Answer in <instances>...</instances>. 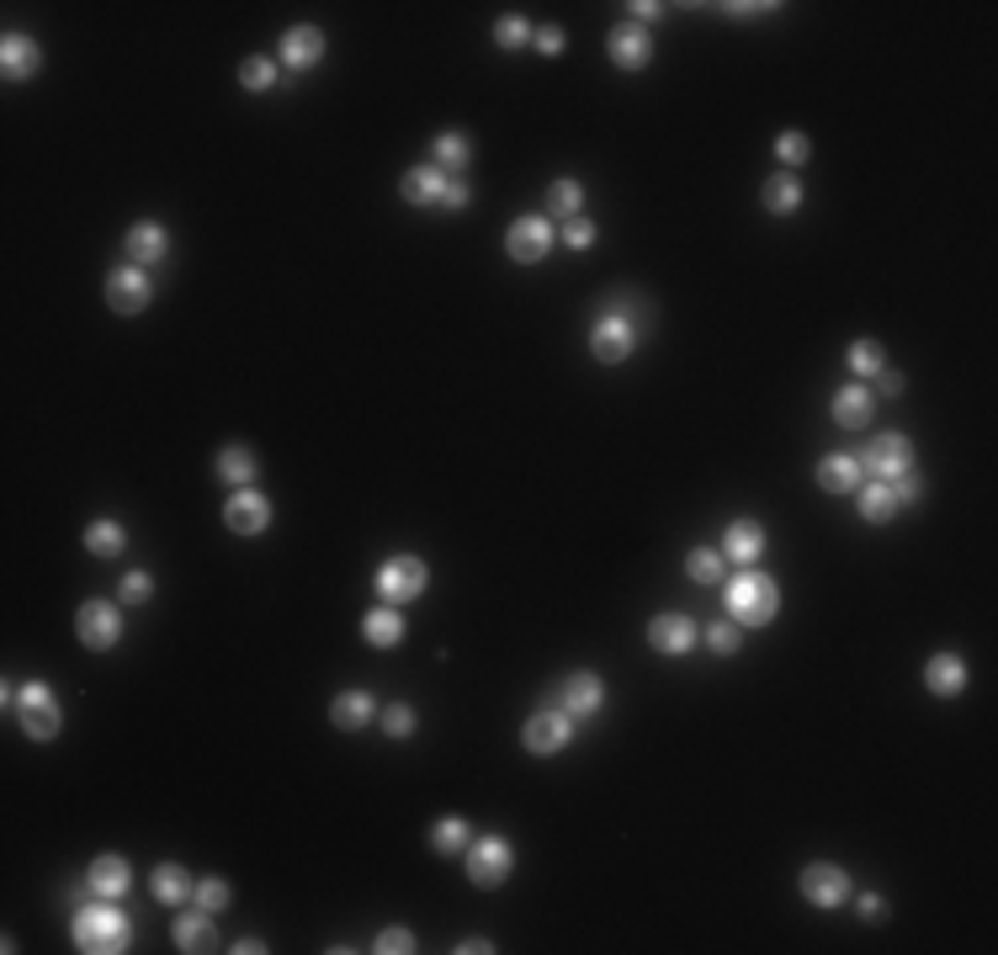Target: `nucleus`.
Listing matches in <instances>:
<instances>
[{
  "label": "nucleus",
  "mask_w": 998,
  "mask_h": 955,
  "mask_svg": "<svg viewBox=\"0 0 998 955\" xmlns=\"http://www.w3.org/2000/svg\"><path fill=\"white\" fill-rule=\"evenodd\" d=\"M128 940H133V923L112 908V897L85 903L81 914H75V945L85 955H118V951H128Z\"/></svg>",
  "instance_id": "1"
},
{
  "label": "nucleus",
  "mask_w": 998,
  "mask_h": 955,
  "mask_svg": "<svg viewBox=\"0 0 998 955\" xmlns=\"http://www.w3.org/2000/svg\"><path fill=\"white\" fill-rule=\"evenodd\" d=\"M775 611H781V590H775L770 573L744 568V573L728 584V616H733L738 627H770Z\"/></svg>",
  "instance_id": "2"
},
{
  "label": "nucleus",
  "mask_w": 998,
  "mask_h": 955,
  "mask_svg": "<svg viewBox=\"0 0 998 955\" xmlns=\"http://www.w3.org/2000/svg\"><path fill=\"white\" fill-rule=\"evenodd\" d=\"M855 462H861V473L871 478V483H898V478L918 473L914 468V446H909V436H898V431L871 436V446H866Z\"/></svg>",
  "instance_id": "3"
},
{
  "label": "nucleus",
  "mask_w": 998,
  "mask_h": 955,
  "mask_svg": "<svg viewBox=\"0 0 998 955\" xmlns=\"http://www.w3.org/2000/svg\"><path fill=\"white\" fill-rule=\"evenodd\" d=\"M425 584H431V568L420 557H388L377 568V595L388 600V605H414V600L425 595Z\"/></svg>",
  "instance_id": "4"
},
{
  "label": "nucleus",
  "mask_w": 998,
  "mask_h": 955,
  "mask_svg": "<svg viewBox=\"0 0 998 955\" xmlns=\"http://www.w3.org/2000/svg\"><path fill=\"white\" fill-rule=\"evenodd\" d=\"M16 716H22L27 738H38V744L59 738V722H64L59 701H53V690H48L43 679H33V685H22V690H16Z\"/></svg>",
  "instance_id": "5"
},
{
  "label": "nucleus",
  "mask_w": 998,
  "mask_h": 955,
  "mask_svg": "<svg viewBox=\"0 0 998 955\" xmlns=\"http://www.w3.org/2000/svg\"><path fill=\"white\" fill-rule=\"evenodd\" d=\"M568 738H574V716L563 712V706H548V712L526 716V727H520L526 754H537V759L563 754V749H568Z\"/></svg>",
  "instance_id": "6"
},
{
  "label": "nucleus",
  "mask_w": 998,
  "mask_h": 955,
  "mask_svg": "<svg viewBox=\"0 0 998 955\" xmlns=\"http://www.w3.org/2000/svg\"><path fill=\"white\" fill-rule=\"evenodd\" d=\"M462 855H468L462 866H468V881H473V886H500V881L510 875V866H516V849H510L500 834L473 838Z\"/></svg>",
  "instance_id": "7"
},
{
  "label": "nucleus",
  "mask_w": 998,
  "mask_h": 955,
  "mask_svg": "<svg viewBox=\"0 0 998 955\" xmlns=\"http://www.w3.org/2000/svg\"><path fill=\"white\" fill-rule=\"evenodd\" d=\"M75 632H81V642L91 648V653H107V648H118L122 637V616L112 600H85L81 616H75Z\"/></svg>",
  "instance_id": "8"
},
{
  "label": "nucleus",
  "mask_w": 998,
  "mask_h": 955,
  "mask_svg": "<svg viewBox=\"0 0 998 955\" xmlns=\"http://www.w3.org/2000/svg\"><path fill=\"white\" fill-rule=\"evenodd\" d=\"M553 250V223L548 218H516L510 234H505V255L520 261V266H542Z\"/></svg>",
  "instance_id": "9"
},
{
  "label": "nucleus",
  "mask_w": 998,
  "mask_h": 955,
  "mask_svg": "<svg viewBox=\"0 0 998 955\" xmlns=\"http://www.w3.org/2000/svg\"><path fill=\"white\" fill-rule=\"evenodd\" d=\"M149 298H155V281H149V271H139V266H118L107 277V303L118 314H144Z\"/></svg>",
  "instance_id": "10"
},
{
  "label": "nucleus",
  "mask_w": 998,
  "mask_h": 955,
  "mask_svg": "<svg viewBox=\"0 0 998 955\" xmlns=\"http://www.w3.org/2000/svg\"><path fill=\"white\" fill-rule=\"evenodd\" d=\"M224 525H229L235 536H261V531L272 525V499H266L261 488H240V494L224 505Z\"/></svg>",
  "instance_id": "11"
},
{
  "label": "nucleus",
  "mask_w": 998,
  "mask_h": 955,
  "mask_svg": "<svg viewBox=\"0 0 998 955\" xmlns=\"http://www.w3.org/2000/svg\"><path fill=\"white\" fill-rule=\"evenodd\" d=\"M633 346H638V329L627 324V318H600L596 329H590V351H596V361H605V366H616V361L633 356Z\"/></svg>",
  "instance_id": "12"
},
{
  "label": "nucleus",
  "mask_w": 998,
  "mask_h": 955,
  "mask_svg": "<svg viewBox=\"0 0 998 955\" xmlns=\"http://www.w3.org/2000/svg\"><path fill=\"white\" fill-rule=\"evenodd\" d=\"M802 897L813 908H839V903H850V875L839 866H807L802 871Z\"/></svg>",
  "instance_id": "13"
},
{
  "label": "nucleus",
  "mask_w": 998,
  "mask_h": 955,
  "mask_svg": "<svg viewBox=\"0 0 998 955\" xmlns=\"http://www.w3.org/2000/svg\"><path fill=\"white\" fill-rule=\"evenodd\" d=\"M558 706L574 716V722H579V716H596L600 706H605V685H600V675H590V669L568 675L558 685Z\"/></svg>",
  "instance_id": "14"
},
{
  "label": "nucleus",
  "mask_w": 998,
  "mask_h": 955,
  "mask_svg": "<svg viewBox=\"0 0 998 955\" xmlns=\"http://www.w3.org/2000/svg\"><path fill=\"white\" fill-rule=\"evenodd\" d=\"M605 48H611V64H616V70H642V64L653 59V38H648L642 22H622Z\"/></svg>",
  "instance_id": "15"
},
{
  "label": "nucleus",
  "mask_w": 998,
  "mask_h": 955,
  "mask_svg": "<svg viewBox=\"0 0 998 955\" xmlns=\"http://www.w3.org/2000/svg\"><path fill=\"white\" fill-rule=\"evenodd\" d=\"M452 181H457V176H446L441 165H414V170H404L399 192H404V202H414V207H441V197H446Z\"/></svg>",
  "instance_id": "16"
},
{
  "label": "nucleus",
  "mask_w": 998,
  "mask_h": 955,
  "mask_svg": "<svg viewBox=\"0 0 998 955\" xmlns=\"http://www.w3.org/2000/svg\"><path fill=\"white\" fill-rule=\"evenodd\" d=\"M648 642H653L659 653L680 658V653H690V648H696V621H690V616H680V611H664V616H653V621H648Z\"/></svg>",
  "instance_id": "17"
},
{
  "label": "nucleus",
  "mask_w": 998,
  "mask_h": 955,
  "mask_svg": "<svg viewBox=\"0 0 998 955\" xmlns=\"http://www.w3.org/2000/svg\"><path fill=\"white\" fill-rule=\"evenodd\" d=\"M122 255H128V266H160L165 255H170V234H165L160 223H133L128 239H122Z\"/></svg>",
  "instance_id": "18"
},
{
  "label": "nucleus",
  "mask_w": 998,
  "mask_h": 955,
  "mask_svg": "<svg viewBox=\"0 0 998 955\" xmlns=\"http://www.w3.org/2000/svg\"><path fill=\"white\" fill-rule=\"evenodd\" d=\"M277 53H281L287 70H314L324 59V33L320 27H287L281 43H277Z\"/></svg>",
  "instance_id": "19"
},
{
  "label": "nucleus",
  "mask_w": 998,
  "mask_h": 955,
  "mask_svg": "<svg viewBox=\"0 0 998 955\" xmlns=\"http://www.w3.org/2000/svg\"><path fill=\"white\" fill-rule=\"evenodd\" d=\"M722 557L755 568L759 557H765V525H759V520H733L728 536H722Z\"/></svg>",
  "instance_id": "20"
},
{
  "label": "nucleus",
  "mask_w": 998,
  "mask_h": 955,
  "mask_svg": "<svg viewBox=\"0 0 998 955\" xmlns=\"http://www.w3.org/2000/svg\"><path fill=\"white\" fill-rule=\"evenodd\" d=\"M38 64H43V53L33 38H22V33H5L0 38V70H5V80H33Z\"/></svg>",
  "instance_id": "21"
},
{
  "label": "nucleus",
  "mask_w": 998,
  "mask_h": 955,
  "mask_svg": "<svg viewBox=\"0 0 998 955\" xmlns=\"http://www.w3.org/2000/svg\"><path fill=\"white\" fill-rule=\"evenodd\" d=\"M361 637L372 642V648H399L404 642V616H399V605H372L366 616H361Z\"/></svg>",
  "instance_id": "22"
},
{
  "label": "nucleus",
  "mask_w": 998,
  "mask_h": 955,
  "mask_svg": "<svg viewBox=\"0 0 998 955\" xmlns=\"http://www.w3.org/2000/svg\"><path fill=\"white\" fill-rule=\"evenodd\" d=\"M128 886H133V871H128V860H122V855H101V860L91 866V892H96V897L122 903V897H128Z\"/></svg>",
  "instance_id": "23"
},
{
  "label": "nucleus",
  "mask_w": 998,
  "mask_h": 955,
  "mask_svg": "<svg viewBox=\"0 0 998 955\" xmlns=\"http://www.w3.org/2000/svg\"><path fill=\"white\" fill-rule=\"evenodd\" d=\"M924 690H935V696H961V690H966V664H961L957 653H935V658L924 664Z\"/></svg>",
  "instance_id": "24"
},
{
  "label": "nucleus",
  "mask_w": 998,
  "mask_h": 955,
  "mask_svg": "<svg viewBox=\"0 0 998 955\" xmlns=\"http://www.w3.org/2000/svg\"><path fill=\"white\" fill-rule=\"evenodd\" d=\"M861 483H866L861 462H855V457H844V451L818 462V488H823V494H855Z\"/></svg>",
  "instance_id": "25"
},
{
  "label": "nucleus",
  "mask_w": 998,
  "mask_h": 955,
  "mask_svg": "<svg viewBox=\"0 0 998 955\" xmlns=\"http://www.w3.org/2000/svg\"><path fill=\"white\" fill-rule=\"evenodd\" d=\"M834 420L844 431H866V425H871V394H866L861 383H844L834 394Z\"/></svg>",
  "instance_id": "26"
},
{
  "label": "nucleus",
  "mask_w": 998,
  "mask_h": 955,
  "mask_svg": "<svg viewBox=\"0 0 998 955\" xmlns=\"http://www.w3.org/2000/svg\"><path fill=\"white\" fill-rule=\"evenodd\" d=\"M176 945L187 955H202L218 945V929H213V918H207V908L202 914H181L176 918Z\"/></svg>",
  "instance_id": "27"
},
{
  "label": "nucleus",
  "mask_w": 998,
  "mask_h": 955,
  "mask_svg": "<svg viewBox=\"0 0 998 955\" xmlns=\"http://www.w3.org/2000/svg\"><path fill=\"white\" fill-rule=\"evenodd\" d=\"M329 722H335L340 733H361V727L372 722V696H366V690H340L335 706H329Z\"/></svg>",
  "instance_id": "28"
},
{
  "label": "nucleus",
  "mask_w": 998,
  "mask_h": 955,
  "mask_svg": "<svg viewBox=\"0 0 998 955\" xmlns=\"http://www.w3.org/2000/svg\"><path fill=\"white\" fill-rule=\"evenodd\" d=\"M149 892H155V903H170V908H176V903H192V897H197V881L181 871V866H160V871L149 875Z\"/></svg>",
  "instance_id": "29"
},
{
  "label": "nucleus",
  "mask_w": 998,
  "mask_h": 955,
  "mask_svg": "<svg viewBox=\"0 0 998 955\" xmlns=\"http://www.w3.org/2000/svg\"><path fill=\"white\" fill-rule=\"evenodd\" d=\"M436 159L431 165H441L446 176H462L468 170V159H473V144H468V133H436Z\"/></svg>",
  "instance_id": "30"
},
{
  "label": "nucleus",
  "mask_w": 998,
  "mask_h": 955,
  "mask_svg": "<svg viewBox=\"0 0 998 955\" xmlns=\"http://www.w3.org/2000/svg\"><path fill=\"white\" fill-rule=\"evenodd\" d=\"M759 202H765V213H797L802 207V181L797 176H770V181L759 186Z\"/></svg>",
  "instance_id": "31"
},
{
  "label": "nucleus",
  "mask_w": 998,
  "mask_h": 955,
  "mask_svg": "<svg viewBox=\"0 0 998 955\" xmlns=\"http://www.w3.org/2000/svg\"><path fill=\"white\" fill-rule=\"evenodd\" d=\"M855 494H861V520L881 525V520L898 516V494H892V483H861Z\"/></svg>",
  "instance_id": "32"
},
{
  "label": "nucleus",
  "mask_w": 998,
  "mask_h": 955,
  "mask_svg": "<svg viewBox=\"0 0 998 955\" xmlns=\"http://www.w3.org/2000/svg\"><path fill=\"white\" fill-rule=\"evenodd\" d=\"M122 547H128V531L118 520H91L85 525V553L91 557H118Z\"/></svg>",
  "instance_id": "33"
},
{
  "label": "nucleus",
  "mask_w": 998,
  "mask_h": 955,
  "mask_svg": "<svg viewBox=\"0 0 998 955\" xmlns=\"http://www.w3.org/2000/svg\"><path fill=\"white\" fill-rule=\"evenodd\" d=\"M579 207H585V181L558 176V181H553V192H548V213L568 223V218H579Z\"/></svg>",
  "instance_id": "34"
},
{
  "label": "nucleus",
  "mask_w": 998,
  "mask_h": 955,
  "mask_svg": "<svg viewBox=\"0 0 998 955\" xmlns=\"http://www.w3.org/2000/svg\"><path fill=\"white\" fill-rule=\"evenodd\" d=\"M685 573H690L696 584H722V579H728V557H722L718 547H690Z\"/></svg>",
  "instance_id": "35"
},
{
  "label": "nucleus",
  "mask_w": 998,
  "mask_h": 955,
  "mask_svg": "<svg viewBox=\"0 0 998 955\" xmlns=\"http://www.w3.org/2000/svg\"><path fill=\"white\" fill-rule=\"evenodd\" d=\"M218 478H229L235 488H250V478H255V457H250L244 446H224V451H218Z\"/></svg>",
  "instance_id": "36"
},
{
  "label": "nucleus",
  "mask_w": 998,
  "mask_h": 955,
  "mask_svg": "<svg viewBox=\"0 0 998 955\" xmlns=\"http://www.w3.org/2000/svg\"><path fill=\"white\" fill-rule=\"evenodd\" d=\"M473 838H468V823L462 818H441L436 829H431V849H441V855H462Z\"/></svg>",
  "instance_id": "37"
},
{
  "label": "nucleus",
  "mask_w": 998,
  "mask_h": 955,
  "mask_svg": "<svg viewBox=\"0 0 998 955\" xmlns=\"http://www.w3.org/2000/svg\"><path fill=\"white\" fill-rule=\"evenodd\" d=\"M881 366H887V351H881L877 340H855L850 346V372L855 377H877Z\"/></svg>",
  "instance_id": "38"
},
{
  "label": "nucleus",
  "mask_w": 998,
  "mask_h": 955,
  "mask_svg": "<svg viewBox=\"0 0 998 955\" xmlns=\"http://www.w3.org/2000/svg\"><path fill=\"white\" fill-rule=\"evenodd\" d=\"M272 80H277V64H272V59H261V53L240 64V85H244V90H272Z\"/></svg>",
  "instance_id": "39"
},
{
  "label": "nucleus",
  "mask_w": 998,
  "mask_h": 955,
  "mask_svg": "<svg viewBox=\"0 0 998 955\" xmlns=\"http://www.w3.org/2000/svg\"><path fill=\"white\" fill-rule=\"evenodd\" d=\"M707 648H712L718 658H733V653H738V621H712V627H707Z\"/></svg>",
  "instance_id": "40"
},
{
  "label": "nucleus",
  "mask_w": 998,
  "mask_h": 955,
  "mask_svg": "<svg viewBox=\"0 0 998 955\" xmlns=\"http://www.w3.org/2000/svg\"><path fill=\"white\" fill-rule=\"evenodd\" d=\"M494 43H500V48H526V43H531L526 16H505V22H494Z\"/></svg>",
  "instance_id": "41"
},
{
  "label": "nucleus",
  "mask_w": 998,
  "mask_h": 955,
  "mask_svg": "<svg viewBox=\"0 0 998 955\" xmlns=\"http://www.w3.org/2000/svg\"><path fill=\"white\" fill-rule=\"evenodd\" d=\"M197 903L207 908V914L229 908V881H224V875H207V881H197Z\"/></svg>",
  "instance_id": "42"
},
{
  "label": "nucleus",
  "mask_w": 998,
  "mask_h": 955,
  "mask_svg": "<svg viewBox=\"0 0 998 955\" xmlns=\"http://www.w3.org/2000/svg\"><path fill=\"white\" fill-rule=\"evenodd\" d=\"M775 155L786 159V165H802V159L813 155V144H807V133H797V128H786V133L775 138Z\"/></svg>",
  "instance_id": "43"
},
{
  "label": "nucleus",
  "mask_w": 998,
  "mask_h": 955,
  "mask_svg": "<svg viewBox=\"0 0 998 955\" xmlns=\"http://www.w3.org/2000/svg\"><path fill=\"white\" fill-rule=\"evenodd\" d=\"M372 951L377 955H409L414 951V934H409L404 923H394V929H383V934H377V945H372Z\"/></svg>",
  "instance_id": "44"
},
{
  "label": "nucleus",
  "mask_w": 998,
  "mask_h": 955,
  "mask_svg": "<svg viewBox=\"0 0 998 955\" xmlns=\"http://www.w3.org/2000/svg\"><path fill=\"white\" fill-rule=\"evenodd\" d=\"M563 244H568V250H590V244H596V223H590L585 213L568 218V223H563Z\"/></svg>",
  "instance_id": "45"
},
{
  "label": "nucleus",
  "mask_w": 998,
  "mask_h": 955,
  "mask_svg": "<svg viewBox=\"0 0 998 955\" xmlns=\"http://www.w3.org/2000/svg\"><path fill=\"white\" fill-rule=\"evenodd\" d=\"M149 595H155V579H149V573H128V579H122V590H118L122 605H144Z\"/></svg>",
  "instance_id": "46"
},
{
  "label": "nucleus",
  "mask_w": 998,
  "mask_h": 955,
  "mask_svg": "<svg viewBox=\"0 0 998 955\" xmlns=\"http://www.w3.org/2000/svg\"><path fill=\"white\" fill-rule=\"evenodd\" d=\"M383 733H388V738H409V733H414V712H409V706H388V712H383Z\"/></svg>",
  "instance_id": "47"
},
{
  "label": "nucleus",
  "mask_w": 998,
  "mask_h": 955,
  "mask_svg": "<svg viewBox=\"0 0 998 955\" xmlns=\"http://www.w3.org/2000/svg\"><path fill=\"white\" fill-rule=\"evenodd\" d=\"M531 43H537V53H542V59H558L563 53V27H542V33H531Z\"/></svg>",
  "instance_id": "48"
},
{
  "label": "nucleus",
  "mask_w": 998,
  "mask_h": 955,
  "mask_svg": "<svg viewBox=\"0 0 998 955\" xmlns=\"http://www.w3.org/2000/svg\"><path fill=\"white\" fill-rule=\"evenodd\" d=\"M468 202H473V192H468V181H452V186H446V197H441V207H446V213H462Z\"/></svg>",
  "instance_id": "49"
},
{
  "label": "nucleus",
  "mask_w": 998,
  "mask_h": 955,
  "mask_svg": "<svg viewBox=\"0 0 998 955\" xmlns=\"http://www.w3.org/2000/svg\"><path fill=\"white\" fill-rule=\"evenodd\" d=\"M861 918H866V923H881V918H887V903H881V892H866V897H861Z\"/></svg>",
  "instance_id": "50"
},
{
  "label": "nucleus",
  "mask_w": 998,
  "mask_h": 955,
  "mask_svg": "<svg viewBox=\"0 0 998 955\" xmlns=\"http://www.w3.org/2000/svg\"><path fill=\"white\" fill-rule=\"evenodd\" d=\"M877 383H881V398H898V394H903V372H892V366H881Z\"/></svg>",
  "instance_id": "51"
},
{
  "label": "nucleus",
  "mask_w": 998,
  "mask_h": 955,
  "mask_svg": "<svg viewBox=\"0 0 998 955\" xmlns=\"http://www.w3.org/2000/svg\"><path fill=\"white\" fill-rule=\"evenodd\" d=\"M489 951H494L489 940H462V945H457V955H489Z\"/></svg>",
  "instance_id": "52"
},
{
  "label": "nucleus",
  "mask_w": 998,
  "mask_h": 955,
  "mask_svg": "<svg viewBox=\"0 0 998 955\" xmlns=\"http://www.w3.org/2000/svg\"><path fill=\"white\" fill-rule=\"evenodd\" d=\"M229 951H235V955H261L266 945H261V940H240V945H229Z\"/></svg>",
  "instance_id": "53"
}]
</instances>
